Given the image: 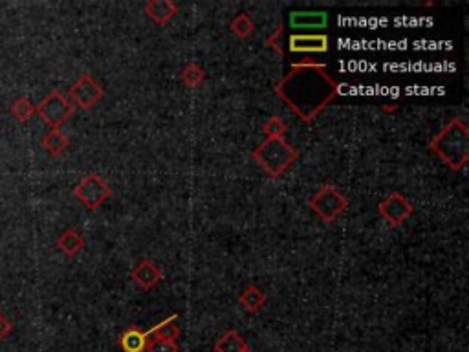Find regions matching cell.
I'll return each instance as SVG.
<instances>
[{"label":"cell","instance_id":"6da1fadb","mask_svg":"<svg viewBox=\"0 0 469 352\" xmlns=\"http://www.w3.org/2000/svg\"><path fill=\"white\" fill-rule=\"evenodd\" d=\"M275 92L301 120L310 121L332 101L337 94V83L323 65L303 63L286 73Z\"/></svg>","mask_w":469,"mask_h":352},{"label":"cell","instance_id":"7a4b0ae2","mask_svg":"<svg viewBox=\"0 0 469 352\" xmlns=\"http://www.w3.org/2000/svg\"><path fill=\"white\" fill-rule=\"evenodd\" d=\"M431 150L449 167L458 171L469 158V130L462 120H451L431 142Z\"/></svg>","mask_w":469,"mask_h":352},{"label":"cell","instance_id":"3957f363","mask_svg":"<svg viewBox=\"0 0 469 352\" xmlns=\"http://www.w3.org/2000/svg\"><path fill=\"white\" fill-rule=\"evenodd\" d=\"M253 158L269 176L277 178L297 158V150L290 147L282 138H268L253 150Z\"/></svg>","mask_w":469,"mask_h":352},{"label":"cell","instance_id":"277c9868","mask_svg":"<svg viewBox=\"0 0 469 352\" xmlns=\"http://www.w3.org/2000/svg\"><path fill=\"white\" fill-rule=\"evenodd\" d=\"M35 112L43 118L51 129H59L61 125L68 121L73 114V105L63 92L51 90L41 103L35 107Z\"/></svg>","mask_w":469,"mask_h":352},{"label":"cell","instance_id":"5b68a950","mask_svg":"<svg viewBox=\"0 0 469 352\" xmlns=\"http://www.w3.org/2000/svg\"><path fill=\"white\" fill-rule=\"evenodd\" d=\"M73 195H76L77 200H79L86 209L94 211L98 209L107 198H110L112 190L110 185L103 180V178H99L96 172H88V175L76 185Z\"/></svg>","mask_w":469,"mask_h":352},{"label":"cell","instance_id":"8992f818","mask_svg":"<svg viewBox=\"0 0 469 352\" xmlns=\"http://www.w3.org/2000/svg\"><path fill=\"white\" fill-rule=\"evenodd\" d=\"M346 198L332 185H323L310 200V207L324 222H334L346 209Z\"/></svg>","mask_w":469,"mask_h":352},{"label":"cell","instance_id":"52a82bcc","mask_svg":"<svg viewBox=\"0 0 469 352\" xmlns=\"http://www.w3.org/2000/svg\"><path fill=\"white\" fill-rule=\"evenodd\" d=\"M70 99L79 108H92L103 99V88L92 76L85 73L70 88Z\"/></svg>","mask_w":469,"mask_h":352},{"label":"cell","instance_id":"ba28073f","mask_svg":"<svg viewBox=\"0 0 469 352\" xmlns=\"http://www.w3.org/2000/svg\"><path fill=\"white\" fill-rule=\"evenodd\" d=\"M378 211H380L381 217H383L391 226H400L403 220L411 217L413 206H411V202L403 195L398 193V191H393V193L388 195L383 202L380 204Z\"/></svg>","mask_w":469,"mask_h":352},{"label":"cell","instance_id":"9c48e42d","mask_svg":"<svg viewBox=\"0 0 469 352\" xmlns=\"http://www.w3.org/2000/svg\"><path fill=\"white\" fill-rule=\"evenodd\" d=\"M290 52L295 53H323L329 52V37L326 35H292Z\"/></svg>","mask_w":469,"mask_h":352},{"label":"cell","instance_id":"30bf717a","mask_svg":"<svg viewBox=\"0 0 469 352\" xmlns=\"http://www.w3.org/2000/svg\"><path fill=\"white\" fill-rule=\"evenodd\" d=\"M130 277L140 284L141 288H145V290H150L153 286L158 284V281L162 279V270H160L153 261L149 259H143V261L130 271Z\"/></svg>","mask_w":469,"mask_h":352},{"label":"cell","instance_id":"8fae6325","mask_svg":"<svg viewBox=\"0 0 469 352\" xmlns=\"http://www.w3.org/2000/svg\"><path fill=\"white\" fill-rule=\"evenodd\" d=\"M329 17L324 11H294L290 14V26L294 30H306V28H324Z\"/></svg>","mask_w":469,"mask_h":352},{"label":"cell","instance_id":"7c38bea8","mask_svg":"<svg viewBox=\"0 0 469 352\" xmlns=\"http://www.w3.org/2000/svg\"><path fill=\"white\" fill-rule=\"evenodd\" d=\"M143 11H145L154 22L165 24V22H169L175 17L176 11H178V6H176L175 2H171V0H153V2H149V4L143 8Z\"/></svg>","mask_w":469,"mask_h":352},{"label":"cell","instance_id":"4fadbf2b","mask_svg":"<svg viewBox=\"0 0 469 352\" xmlns=\"http://www.w3.org/2000/svg\"><path fill=\"white\" fill-rule=\"evenodd\" d=\"M147 345L149 341L145 332L138 326H130L120 336V347L123 348V352H145Z\"/></svg>","mask_w":469,"mask_h":352},{"label":"cell","instance_id":"5bb4252c","mask_svg":"<svg viewBox=\"0 0 469 352\" xmlns=\"http://www.w3.org/2000/svg\"><path fill=\"white\" fill-rule=\"evenodd\" d=\"M83 246H85V239H83L81 233L73 228L64 229V232L57 237V248H59L64 255H68V257H73V255L79 254Z\"/></svg>","mask_w":469,"mask_h":352},{"label":"cell","instance_id":"9a60e30c","mask_svg":"<svg viewBox=\"0 0 469 352\" xmlns=\"http://www.w3.org/2000/svg\"><path fill=\"white\" fill-rule=\"evenodd\" d=\"M176 319L178 316H171V318H167L165 321L158 323L156 326H153L150 331L145 332L147 341H153V339H169V341H176V338L180 336V328L176 325Z\"/></svg>","mask_w":469,"mask_h":352},{"label":"cell","instance_id":"2e32d148","mask_svg":"<svg viewBox=\"0 0 469 352\" xmlns=\"http://www.w3.org/2000/svg\"><path fill=\"white\" fill-rule=\"evenodd\" d=\"M247 347L246 339L237 331H227L220 336L217 343H215V351L217 352H242Z\"/></svg>","mask_w":469,"mask_h":352},{"label":"cell","instance_id":"e0dca14e","mask_svg":"<svg viewBox=\"0 0 469 352\" xmlns=\"http://www.w3.org/2000/svg\"><path fill=\"white\" fill-rule=\"evenodd\" d=\"M41 143H43L44 150L50 152L51 156H59L61 152L68 147V138H66L64 133H61L59 129H51L50 133L44 134Z\"/></svg>","mask_w":469,"mask_h":352},{"label":"cell","instance_id":"ac0fdd59","mask_svg":"<svg viewBox=\"0 0 469 352\" xmlns=\"http://www.w3.org/2000/svg\"><path fill=\"white\" fill-rule=\"evenodd\" d=\"M240 305L247 310V312H259L262 309V305L266 303V296L262 290H259L257 286L246 288L239 297Z\"/></svg>","mask_w":469,"mask_h":352},{"label":"cell","instance_id":"d6986e66","mask_svg":"<svg viewBox=\"0 0 469 352\" xmlns=\"http://www.w3.org/2000/svg\"><path fill=\"white\" fill-rule=\"evenodd\" d=\"M9 112L19 123H24L35 114V105L28 98H17L9 107Z\"/></svg>","mask_w":469,"mask_h":352},{"label":"cell","instance_id":"ffe728a7","mask_svg":"<svg viewBox=\"0 0 469 352\" xmlns=\"http://www.w3.org/2000/svg\"><path fill=\"white\" fill-rule=\"evenodd\" d=\"M253 30H255V24H253V21L247 17L246 14H240L239 17L231 22V31H233L234 35H239L240 39L249 37V35L253 33Z\"/></svg>","mask_w":469,"mask_h":352},{"label":"cell","instance_id":"44dd1931","mask_svg":"<svg viewBox=\"0 0 469 352\" xmlns=\"http://www.w3.org/2000/svg\"><path fill=\"white\" fill-rule=\"evenodd\" d=\"M205 78V72L200 68V66L197 65V63H191V65L185 66L184 70H182V81L185 83L187 86H198L202 81H204Z\"/></svg>","mask_w":469,"mask_h":352},{"label":"cell","instance_id":"7402d4cb","mask_svg":"<svg viewBox=\"0 0 469 352\" xmlns=\"http://www.w3.org/2000/svg\"><path fill=\"white\" fill-rule=\"evenodd\" d=\"M262 129L268 134V138H282L286 133V123L282 120H279V118H269Z\"/></svg>","mask_w":469,"mask_h":352},{"label":"cell","instance_id":"603a6c76","mask_svg":"<svg viewBox=\"0 0 469 352\" xmlns=\"http://www.w3.org/2000/svg\"><path fill=\"white\" fill-rule=\"evenodd\" d=\"M149 352H178L180 347L176 341H169V339H153L147 345Z\"/></svg>","mask_w":469,"mask_h":352},{"label":"cell","instance_id":"cb8c5ba5","mask_svg":"<svg viewBox=\"0 0 469 352\" xmlns=\"http://www.w3.org/2000/svg\"><path fill=\"white\" fill-rule=\"evenodd\" d=\"M11 328H13V323L6 318L4 314H0V341L11 332Z\"/></svg>","mask_w":469,"mask_h":352},{"label":"cell","instance_id":"d4e9b609","mask_svg":"<svg viewBox=\"0 0 469 352\" xmlns=\"http://www.w3.org/2000/svg\"><path fill=\"white\" fill-rule=\"evenodd\" d=\"M242 352H253V351H252V348H249V347H246Z\"/></svg>","mask_w":469,"mask_h":352}]
</instances>
